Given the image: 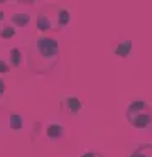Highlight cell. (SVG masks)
Returning a JSON list of instances; mask_svg holds the SVG:
<instances>
[{"label": "cell", "mask_w": 152, "mask_h": 157, "mask_svg": "<svg viewBox=\"0 0 152 157\" xmlns=\"http://www.w3.org/2000/svg\"><path fill=\"white\" fill-rule=\"evenodd\" d=\"M59 105H61V108L66 110L71 117H78L81 113V110H83V101H81L78 96H74V95H69V96L61 98Z\"/></svg>", "instance_id": "3"}, {"label": "cell", "mask_w": 152, "mask_h": 157, "mask_svg": "<svg viewBox=\"0 0 152 157\" xmlns=\"http://www.w3.org/2000/svg\"><path fill=\"white\" fill-rule=\"evenodd\" d=\"M10 22L14 27H27L30 22V14L29 12H15V14L10 17Z\"/></svg>", "instance_id": "7"}, {"label": "cell", "mask_w": 152, "mask_h": 157, "mask_svg": "<svg viewBox=\"0 0 152 157\" xmlns=\"http://www.w3.org/2000/svg\"><path fill=\"white\" fill-rule=\"evenodd\" d=\"M15 36V27L14 25H2L0 27V39H12Z\"/></svg>", "instance_id": "12"}, {"label": "cell", "mask_w": 152, "mask_h": 157, "mask_svg": "<svg viewBox=\"0 0 152 157\" xmlns=\"http://www.w3.org/2000/svg\"><path fill=\"white\" fill-rule=\"evenodd\" d=\"M36 25H37V31H39V32H47V31H51V29H54L53 19H51L46 12H42V14L37 15Z\"/></svg>", "instance_id": "8"}, {"label": "cell", "mask_w": 152, "mask_h": 157, "mask_svg": "<svg viewBox=\"0 0 152 157\" xmlns=\"http://www.w3.org/2000/svg\"><path fill=\"white\" fill-rule=\"evenodd\" d=\"M3 93H5V81L0 78V98L3 96Z\"/></svg>", "instance_id": "15"}, {"label": "cell", "mask_w": 152, "mask_h": 157, "mask_svg": "<svg viewBox=\"0 0 152 157\" xmlns=\"http://www.w3.org/2000/svg\"><path fill=\"white\" fill-rule=\"evenodd\" d=\"M125 117L130 127L138 130H144L150 127L152 123V113H150V105L144 100H135L130 101L125 110Z\"/></svg>", "instance_id": "2"}, {"label": "cell", "mask_w": 152, "mask_h": 157, "mask_svg": "<svg viewBox=\"0 0 152 157\" xmlns=\"http://www.w3.org/2000/svg\"><path fill=\"white\" fill-rule=\"evenodd\" d=\"M9 127L12 130H22L24 127V117L20 113H10L9 117Z\"/></svg>", "instance_id": "11"}, {"label": "cell", "mask_w": 152, "mask_h": 157, "mask_svg": "<svg viewBox=\"0 0 152 157\" xmlns=\"http://www.w3.org/2000/svg\"><path fill=\"white\" fill-rule=\"evenodd\" d=\"M128 157H152V144H138Z\"/></svg>", "instance_id": "9"}, {"label": "cell", "mask_w": 152, "mask_h": 157, "mask_svg": "<svg viewBox=\"0 0 152 157\" xmlns=\"http://www.w3.org/2000/svg\"><path fill=\"white\" fill-rule=\"evenodd\" d=\"M9 61H10L9 66H12V68H19V66L22 64V61H24L22 49H19V48H12V49H10V52H9Z\"/></svg>", "instance_id": "10"}, {"label": "cell", "mask_w": 152, "mask_h": 157, "mask_svg": "<svg viewBox=\"0 0 152 157\" xmlns=\"http://www.w3.org/2000/svg\"><path fill=\"white\" fill-rule=\"evenodd\" d=\"M80 157H103L100 152H96V150H86V152H83Z\"/></svg>", "instance_id": "13"}, {"label": "cell", "mask_w": 152, "mask_h": 157, "mask_svg": "<svg viewBox=\"0 0 152 157\" xmlns=\"http://www.w3.org/2000/svg\"><path fill=\"white\" fill-rule=\"evenodd\" d=\"M64 135H66V127L64 125H61V123H51V125H47V128H46L47 140L57 142V140H61Z\"/></svg>", "instance_id": "5"}, {"label": "cell", "mask_w": 152, "mask_h": 157, "mask_svg": "<svg viewBox=\"0 0 152 157\" xmlns=\"http://www.w3.org/2000/svg\"><path fill=\"white\" fill-rule=\"evenodd\" d=\"M9 71H10V66L5 61H0V73H9Z\"/></svg>", "instance_id": "14"}, {"label": "cell", "mask_w": 152, "mask_h": 157, "mask_svg": "<svg viewBox=\"0 0 152 157\" xmlns=\"http://www.w3.org/2000/svg\"><path fill=\"white\" fill-rule=\"evenodd\" d=\"M71 22V14L68 9H63V7H57V12H56V21H54V29L56 31H61V29L68 27Z\"/></svg>", "instance_id": "6"}, {"label": "cell", "mask_w": 152, "mask_h": 157, "mask_svg": "<svg viewBox=\"0 0 152 157\" xmlns=\"http://www.w3.org/2000/svg\"><path fill=\"white\" fill-rule=\"evenodd\" d=\"M134 49V42L132 39H120V41L115 44V49H113V54L120 59H127L128 54L132 52Z\"/></svg>", "instance_id": "4"}, {"label": "cell", "mask_w": 152, "mask_h": 157, "mask_svg": "<svg viewBox=\"0 0 152 157\" xmlns=\"http://www.w3.org/2000/svg\"><path fill=\"white\" fill-rule=\"evenodd\" d=\"M2 21H5V12L0 10V22H2Z\"/></svg>", "instance_id": "16"}, {"label": "cell", "mask_w": 152, "mask_h": 157, "mask_svg": "<svg viewBox=\"0 0 152 157\" xmlns=\"http://www.w3.org/2000/svg\"><path fill=\"white\" fill-rule=\"evenodd\" d=\"M29 69L36 75H47L57 66L59 61V44L57 39L42 36L34 39L29 49Z\"/></svg>", "instance_id": "1"}]
</instances>
